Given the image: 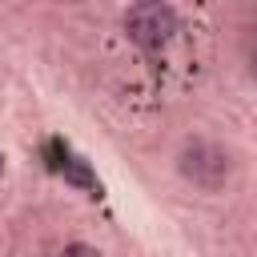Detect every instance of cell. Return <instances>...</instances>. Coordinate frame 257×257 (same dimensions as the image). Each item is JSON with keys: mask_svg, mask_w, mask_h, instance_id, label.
I'll return each mask as SVG.
<instances>
[{"mask_svg": "<svg viewBox=\"0 0 257 257\" xmlns=\"http://www.w3.org/2000/svg\"><path fill=\"white\" fill-rule=\"evenodd\" d=\"M181 173L205 189V193H217L225 181H229V153L213 141H189L185 153H181Z\"/></svg>", "mask_w": 257, "mask_h": 257, "instance_id": "1", "label": "cell"}, {"mask_svg": "<svg viewBox=\"0 0 257 257\" xmlns=\"http://www.w3.org/2000/svg\"><path fill=\"white\" fill-rule=\"evenodd\" d=\"M124 32L128 40H137L141 48H161L173 32H177V12L169 4H137L124 16Z\"/></svg>", "mask_w": 257, "mask_h": 257, "instance_id": "2", "label": "cell"}, {"mask_svg": "<svg viewBox=\"0 0 257 257\" xmlns=\"http://www.w3.org/2000/svg\"><path fill=\"white\" fill-rule=\"evenodd\" d=\"M253 76H257V52H253Z\"/></svg>", "mask_w": 257, "mask_h": 257, "instance_id": "4", "label": "cell"}, {"mask_svg": "<svg viewBox=\"0 0 257 257\" xmlns=\"http://www.w3.org/2000/svg\"><path fill=\"white\" fill-rule=\"evenodd\" d=\"M60 257H100L92 245H68V249H60Z\"/></svg>", "mask_w": 257, "mask_h": 257, "instance_id": "3", "label": "cell"}]
</instances>
